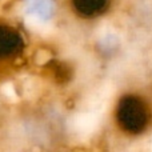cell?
<instances>
[{"instance_id": "cell-1", "label": "cell", "mask_w": 152, "mask_h": 152, "mask_svg": "<svg viewBox=\"0 0 152 152\" xmlns=\"http://www.w3.org/2000/svg\"><path fill=\"white\" fill-rule=\"evenodd\" d=\"M116 119L119 126L127 134L136 135L145 129L148 124V110L144 102L136 96H124L119 102L116 110Z\"/></svg>"}, {"instance_id": "cell-2", "label": "cell", "mask_w": 152, "mask_h": 152, "mask_svg": "<svg viewBox=\"0 0 152 152\" xmlns=\"http://www.w3.org/2000/svg\"><path fill=\"white\" fill-rule=\"evenodd\" d=\"M21 47V37L18 31L8 26H0V59L16 55Z\"/></svg>"}, {"instance_id": "cell-3", "label": "cell", "mask_w": 152, "mask_h": 152, "mask_svg": "<svg viewBox=\"0 0 152 152\" xmlns=\"http://www.w3.org/2000/svg\"><path fill=\"white\" fill-rule=\"evenodd\" d=\"M112 0H71L77 15L83 18H96L110 8Z\"/></svg>"}]
</instances>
